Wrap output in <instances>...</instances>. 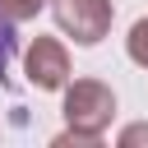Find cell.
Segmentation results:
<instances>
[{
	"label": "cell",
	"mask_w": 148,
	"mask_h": 148,
	"mask_svg": "<svg viewBox=\"0 0 148 148\" xmlns=\"http://www.w3.org/2000/svg\"><path fill=\"white\" fill-rule=\"evenodd\" d=\"M65 130L51 139L56 148H97L116 120V92L102 79H69L65 83Z\"/></svg>",
	"instance_id": "obj_1"
},
{
	"label": "cell",
	"mask_w": 148,
	"mask_h": 148,
	"mask_svg": "<svg viewBox=\"0 0 148 148\" xmlns=\"http://www.w3.org/2000/svg\"><path fill=\"white\" fill-rule=\"evenodd\" d=\"M51 18L65 37H74L79 46H97L111 32L116 5L111 0H51Z\"/></svg>",
	"instance_id": "obj_2"
},
{
	"label": "cell",
	"mask_w": 148,
	"mask_h": 148,
	"mask_svg": "<svg viewBox=\"0 0 148 148\" xmlns=\"http://www.w3.org/2000/svg\"><path fill=\"white\" fill-rule=\"evenodd\" d=\"M23 74L42 92L65 88L69 83V51H65V42L60 37H32L28 51H23Z\"/></svg>",
	"instance_id": "obj_3"
},
{
	"label": "cell",
	"mask_w": 148,
	"mask_h": 148,
	"mask_svg": "<svg viewBox=\"0 0 148 148\" xmlns=\"http://www.w3.org/2000/svg\"><path fill=\"white\" fill-rule=\"evenodd\" d=\"M46 9V0H0V23H9V28H18V23H28V18H37Z\"/></svg>",
	"instance_id": "obj_4"
},
{
	"label": "cell",
	"mask_w": 148,
	"mask_h": 148,
	"mask_svg": "<svg viewBox=\"0 0 148 148\" xmlns=\"http://www.w3.org/2000/svg\"><path fill=\"white\" fill-rule=\"evenodd\" d=\"M125 51H130V60H134L139 69H148V18H139V23L130 28V37H125Z\"/></svg>",
	"instance_id": "obj_5"
},
{
	"label": "cell",
	"mask_w": 148,
	"mask_h": 148,
	"mask_svg": "<svg viewBox=\"0 0 148 148\" xmlns=\"http://www.w3.org/2000/svg\"><path fill=\"white\" fill-rule=\"evenodd\" d=\"M9 65H14V32L0 23V88H9Z\"/></svg>",
	"instance_id": "obj_6"
},
{
	"label": "cell",
	"mask_w": 148,
	"mask_h": 148,
	"mask_svg": "<svg viewBox=\"0 0 148 148\" xmlns=\"http://www.w3.org/2000/svg\"><path fill=\"white\" fill-rule=\"evenodd\" d=\"M116 143L120 148H139V143H148V125L139 120V125H125L120 134H116Z\"/></svg>",
	"instance_id": "obj_7"
}]
</instances>
